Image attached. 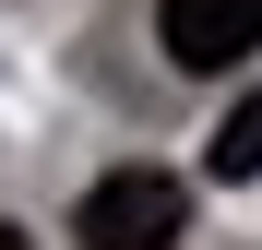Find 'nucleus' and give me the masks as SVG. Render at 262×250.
I'll return each instance as SVG.
<instances>
[{
	"label": "nucleus",
	"instance_id": "nucleus-1",
	"mask_svg": "<svg viewBox=\"0 0 262 250\" xmlns=\"http://www.w3.org/2000/svg\"><path fill=\"white\" fill-rule=\"evenodd\" d=\"M179 226H191V179H167V167H119L72 215L83 250H179Z\"/></svg>",
	"mask_w": 262,
	"mask_h": 250
},
{
	"label": "nucleus",
	"instance_id": "nucleus-2",
	"mask_svg": "<svg viewBox=\"0 0 262 250\" xmlns=\"http://www.w3.org/2000/svg\"><path fill=\"white\" fill-rule=\"evenodd\" d=\"M155 36L179 72H238L262 48V0H155Z\"/></svg>",
	"mask_w": 262,
	"mask_h": 250
},
{
	"label": "nucleus",
	"instance_id": "nucleus-3",
	"mask_svg": "<svg viewBox=\"0 0 262 250\" xmlns=\"http://www.w3.org/2000/svg\"><path fill=\"white\" fill-rule=\"evenodd\" d=\"M203 167H214L227 191H238V179H262V83H250V96H238L227 119H214V143H203Z\"/></svg>",
	"mask_w": 262,
	"mask_h": 250
},
{
	"label": "nucleus",
	"instance_id": "nucleus-4",
	"mask_svg": "<svg viewBox=\"0 0 262 250\" xmlns=\"http://www.w3.org/2000/svg\"><path fill=\"white\" fill-rule=\"evenodd\" d=\"M0 250H24V226H0Z\"/></svg>",
	"mask_w": 262,
	"mask_h": 250
}]
</instances>
